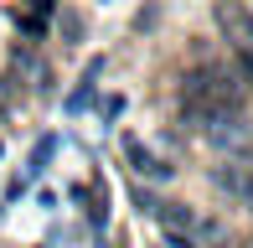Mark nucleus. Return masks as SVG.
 <instances>
[{
  "instance_id": "6e6552de",
  "label": "nucleus",
  "mask_w": 253,
  "mask_h": 248,
  "mask_svg": "<svg viewBox=\"0 0 253 248\" xmlns=\"http://www.w3.org/2000/svg\"><path fill=\"white\" fill-rule=\"evenodd\" d=\"M62 37L78 41V37H83V21H78V16H62Z\"/></svg>"
},
{
  "instance_id": "20e7f679",
  "label": "nucleus",
  "mask_w": 253,
  "mask_h": 248,
  "mask_svg": "<svg viewBox=\"0 0 253 248\" xmlns=\"http://www.w3.org/2000/svg\"><path fill=\"white\" fill-rule=\"evenodd\" d=\"M124 155H129V165L145 176V181H170V176H176V165H166L160 155H150L140 140H134V134H124Z\"/></svg>"
},
{
  "instance_id": "0eeeda50",
  "label": "nucleus",
  "mask_w": 253,
  "mask_h": 248,
  "mask_svg": "<svg viewBox=\"0 0 253 248\" xmlns=\"http://www.w3.org/2000/svg\"><path fill=\"white\" fill-rule=\"evenodd\" d=\"M52 155H57V134H47V140L31 150V171H47V161H52Z\"/></svg>"
},
{
  "instance_id": "f03ea898",
  "label": "nucleus",
  "mask_w": 253,
  "mask_h": 248,
  "mask_svg": "<svg viewBox=\"0 0 253 248\" xmlns=\"http://www.w3.org/2000/svg\"><path fill=\"white\" fill-rule=\"evenodd\" d=\"M217 26L227 31V41H233L238 62L253 73V10H243L238 0H217Z\"/></svg>"
},
{
  "instance_id": "39448f33",
  "label": "nucleus",
  "mask_w": 253,
  "mask_h": 248,
  "mask_svg": "<svg viewBox=\"0 0 253 248\" xmlns=\"http://www.w3.org/2000/svg\"><path fill=\"white\" fill-rule=\"evenodd\" d=\"M155 217L166 222V233H186V238L197 233V222H202L197 212L186 207V202H155Z\"/></svg>"
},
{
  "instance_id": "1a4fd4ad",
  "label": "nucleus",
  "mask_w": 253,
  "mask_h": 248,
  "mask_svg": "<svg viewBox=\"0 0 253 248\" xmlns=\"http://www.w3.org/2000/svg\"><path fill=\"white\" fill-rule=\"evenodd\" d=\"M166 248H197V243H191L186 233H170V238H166Z\"/></svg>"
},
{
  "instance_id": "7ed1b4c3",
  "label": "nucleus",
  "mask_w": 253,
  "mask_h": 248,
  "mask_svg": "<svg viewBox=\"0 0 253 248\" xmlns=\"http://www.w3.org/2000/svg\"><path fill=\"white\" fill-rule=\"evenodd\" d=\"M212 186L222 191V197H233L238 207L253 212V161H238V155H227L222 165H212Z\"/></svg>"
},
{
  "instance_id": "423d86ee",
  "label": "nucleus",
  "mask_w": 253,
  "mask_h": 248,
  "mask_svg": "<svg viewBox=\"0 0 253 248\" xmlns=\"http://www.w3.org/2000/svg\"><path fill=\"white\" fill-rule=\"evenodd\" d=\"M103 73V57H93L88 62V78H83V88H78V93H67V114H83L88 104H93V78Z\"/></svg>"
},
{
  "instance_id": "f257e3e1",
  "label": "nucleus",
  "mask_w": 253,
  "mask_h": 248,
  "mask_svg": "<svg viewBox=\"0 0 253 248\" xmlns=\"http://www.w3.org/2000/svg\"><path fill=\"white\" fill-rule=\"evenodd\" d=\"M222 109H243V78L222 62H202L181 78V124L202 134V124Z\"/></svg>"
}]
</instances>
